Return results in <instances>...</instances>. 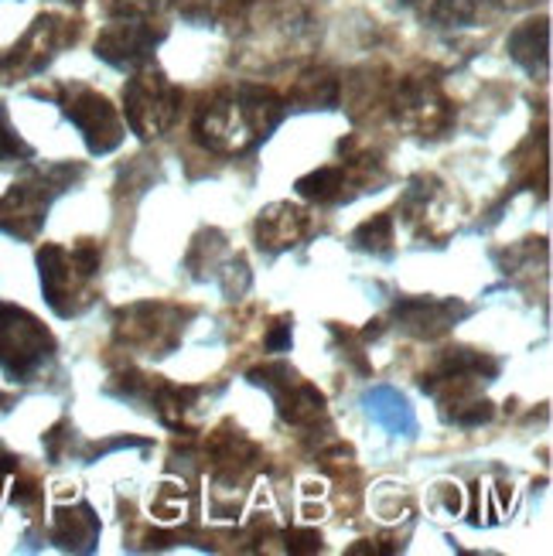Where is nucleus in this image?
Returning <instances> with one entry per match:
<instances>
[{
    "instance_id": "13",
    "label": "nucleus",
    "mask_w": 553,
    "mask_h": 556,
    "mask_svg": "<svg viewBox=\"0 0 553 556\" xmlns=\"http://www.w3.org/2000/svg\"><path fill=\"white\" fill-rule=\"evenodd\" d=\"M298 195L307 202H339L342 199V188H345V172L342 167H318L304 178H298Z\"/></svg>"
},
{
    "instance_id": "9",
    "label": "nucleus",
    "mask_w": 553,
    "mask_h": 556,
    "mask_svg": "<svg viewBox=\"0 0 553 556\" xmlns=\"http://www.w3.org/2000/svg\"><path fill=\"white\" fill-rule=\"evenodd\" d=\"M307 232H311L307 212L291 205V202H277L267 212H260V219H256L260 250H267V253H280V250L298 247Z\"/></svg>"
},
{
    "instance_id": "12",
    "label": "nucleus",
    "mask_w": 553,
    "mask_h": 556,
    "mask_svg": "<svg viewBox=\"0 0 553 556\" xmlns=\"http://www.w3.org/2000/svg\"><path fill=\"white\" fill-rule=\"evenodd\" d=\"M510 55L516 65H523L530 76H543L546 62H550V28H546V17L540 21H526L510 35Z\"/></svg>"
},
{
    "instance_id": "15",
    "label": "nucleus",
    "mask_w": 553,
    "mask_h": 556,
    "mask_svg": "<svg viewBox=\"0 0 553 556\" xmlns=\"http://www.w3.org/2000/svg\"><path fill=\"white\" fill-rule=\"evenodd\" d=\"M175 4L188 21H202V24L236 14V0H175Z\"/></svg>"
},
{
    "instance_id": "1",
    "label": "nucleus",
    "mask_w": 553,
    "mask_h": 556,
    "mask_svg": "<svg viewBox=\"0 0 553 556\" xmlns=\"http://www.w3.org/2000/svg\"><path fill=\"white\" fill-rule=\"evenodd\" d=\"M287 116L284 100L263 86H239L215 92L199 106L196 140L215 154H239L267 140Z\"/></svg>"
},
{
    "instance_id": "17",
    "label": "nucleus",
    "mask_w": 553,
    "mask_h": 556,
    "mask_svg": "<svg viewBox=\"0 0 553 556\" xmlns=\"http://www.w3.org/2000/svg\"><path fill=\"white\" fill-rule=\"evenodd\" d=\"M287 549L291 553H318L322 536L315 533V529H291V533H287Z\"/></svg>"
},
{
    "instance_id": "11",
    "label": "nucleus",
    "mask_w": 553,
    "mask_h": 556,
    "mask_svg": "<svg viewBox=\"0 0 553 556\" xmlns=\"http://www.w3.org/2000/svg\"><path fill=\"white\" fill-rule=\"evenodd\" d=\"M100 540V516H96L86 502L76 509H59L52 522V543L68 553H89Z\"/></svg>"
},
{
    "instance_id": "5",
    "label": "nucleus",
    "mask_w": 553,
    "mask_h": 556,
    "mask_svg": "<svg viewBox=\"0 0 553 556\" xmlns=\"http://www.w3.org/2000/svg\"><path fill=\"white\" fill-rule=\"evenodd\" d=\"M38 270H41L45 301L62 318H72V314H79L76 298H83V283L92 280L96 270H100V250L92 243H79L76 250L45 247L38 253Z\"/></svg>"
},
{
    "instance_id": "8",
    "label": "nucleus",
    "mask_w": 553,
    "mask_h": 556,
    "mask_svg": "<svg viewBox=\"0 0 553 556\" xmlns=\"http://www.w3.org/2000/svg\"><path fill=\"white\" fill-rule=\"evenodd\" d=\"M468 307L462 301H435V298H406L397 304V318L403 331H411L417 338H438L451 325H458L465 318Z\"/></svg>"
},
{
    "instance_id": "4",
    "label": "nucleus",
    "mask_w": 553,
    "mask_h": 556,
    "mask_svg": "<svg viewBox=\"0 0 553 556\" xmlns=\"http://www.w3.org/2000/svg\"><path fill=\"white\" fill-rule=\"evenodd\" d=\"M55 352V338L35 314L0 304V369L14 382H28Z\"/></svg>"
},
{
    "instance_id": "3",
    "label": "nucleus",
    "mask_w": 553,
    "mask_h": 556,
    "mask_svg": "<svg viewBox=\"0 0 553 556\" xmlns=\"http://www.w3.org/2000/svg\"><path fill=\"white\" fill-rule=\"evenodd\" d=\"M76 178H83V167L48 164L24 181L11 185L8 195H0V232L14 239H32L41 229L55 195H62Z\"/></svg>"
},
{
    "instance_id": "7",
    "label": "nucleus",
    "mask_w": 553,
    "mask_h": 556,
    "mask_svg": "<svg viewBox=\"0 0 553 556\" xmlns=\"http://www.w3.org/2000/svg\"><path fill=\"white\" fill-rule=\"evenodd\" d=\"M59 106L68 124L83 134L89 154H110L124 143V119L116 116L103 92L72 83L59 92Z\"/></svg>"
},
{
    "instance_id": "10",
    "label": "nucleus",
    "mask_w": 553,
    "mask_h": 556,
    "mask_svg": "<svg viewBox=\"0 0 553 556\" xmlns=\"http://www.w3.org/2000/svg\"><path fill=\"white\" fill-rule=\"evenodd\" d=\"M363 406L373 417V424H379L393 438H417V414L411 400H406L393 386H373V390L363 393Z\"/></svg>"
},
{
    "instance_id": "14",
    "label": "nucleus",
    "mask_w": 553,
    "mask_h": 556,
    "mask_svg": "<svg viewBox=\"0 0 553 556\" xmlns=\"http://www.w3.org/2000/svg\"><path fill=\"white\" fill-rule=\"evenodd\" d=\"M352 247L363 250V253L390 260L393 256V219H390V215H373L369 223H363L352 232Z\"/></svg>"
},
{
    "instance_id": "16",
    "label": "nucleus",
    "mask_w": 553,
    "mask_h": 556,
    "mask_svg": "<svg viewBox=\"0 0 553 556\" xmlns=\"http://www.w3.org/2000/svg\"><path fill=\"white\" fill-rule=\"evenodd\" d=\"M17 157H35V151L21 140V134L11 127L8 106H0V161H17Z\"/></svg>"
},
{
    "instance_id": "2",
    "label": "nucleus",
    "mask_w": 553,
    "mask_h": 556,
    "mask_svg": "<svg viewBox=\"0 0 553 556\" xmlns=\"http://www.w3.org/2000/svg\"><path fill=\"white\" fill-rule=\"evenodd\" d=\"M161 0H116L113 21L96 38V59H103L113 68H137L151 62L154 48L164 38V28H151Z\"/></svg>"
},
{
    "instance_id": "18",
    "label": "nucleus",
    "mask_w": 553,
    "mask_h": 556,
    "mask_svg": "<svg viewBox=\"0 0 553 556\" xmlns=\"http://www.w3.org/2000/svg\"><path fill=\"white\" fill-rule=\"evenodd\" d=\"M267 349L271 352H287V349H291V321H277V328L267 334Z\"/></svg>"
},
{
    "instance_id": "6",
    "label": "nucleus",
    "mask_w": 553,
    "mask_h": 556,
    "mask_svg": "<svg viewBox=\"0 0 553 556\" xmlns=\"http://www.w3.org/2000/svg\"><path fill=\"white\" fill-rule=\"evenodd\" d=\"M181 113V89L167 83L161 72H140L124 86V116L127 127L140 137L151 140L164 130L175 127Z\"/></svg>"
}]
</instances>
